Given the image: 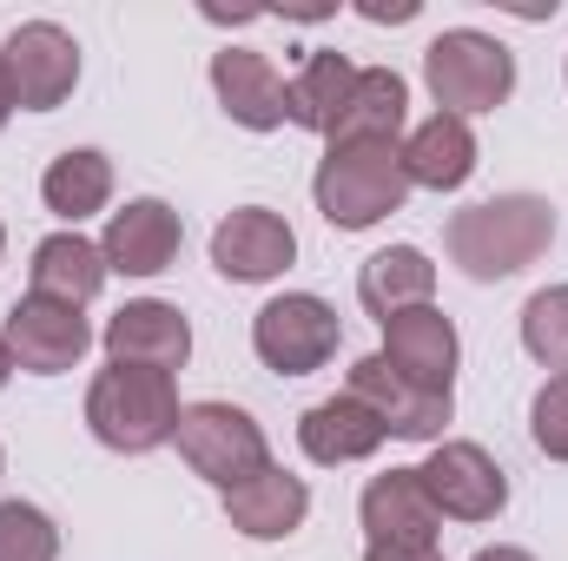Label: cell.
Returning <instances> with one entry per match:
<instances>
[{
  "label": "cell",
  "mask_w": 568,
  "mask_h": 561,
  "mask_svg": "<svg viewBox=\"0 0 568 561\" xmlns=\"http://www.w3.org/2000/svg\"><path fill=\"white\" fill-rule=\"evenodd\" d=\"M304 516H311V489H304L291 469H278V462L258 469L252 482L225 489V522H232L239 536H252V542H284V536H297Z\"/></svg>",
  "instance_id": "17"
},
{
  "label": "cell",
  "mask_w": 568,
  "mask_h": 561,
  "mask_svg": "<svg viewBox=\"0 0 568 561\" xmlns=\"http://www.w3.org/2000/svg\"><path fill=\"white\" fill-rule=\"evenodd\" d=\"M410 120V86L390 67H357V86L344 100V120L331 140H397Z\"/></svg>",
  "instance_id": "23"
},
{
  "label": "cell",
  "mask_w": 568,
  "mask_h": 561,
  "mask_svg": "<svg viewBox=\"0 0 568 561\" xmlns=\"http://www.w3.org/2000/svg\"><path fill=\"white\" fill-rule=\"evenodd\" d=\"M7 80H13V106L20 113H53L73 100L80 86V47L60 20H20L0 47Z\"/></svg>",
  "instance_id": "7"
},
{
  "label": "cell",
  "mask_w": 568,
  "mask_h": 561,
  "mask_svg": "<svg viewBox=\"0 0 568 561\" xmlns=\"http://www.w3.org/2000/svg\"><path fill=\"white\" fill-rule=\"evenodd\" d=\"M476 561H536V555H529V549H483Z\"/></svg>",
  "instance_id": "31"
},
{
  "label": "cell",
  "mask_w": 568,
  "mask_h": 561,
  "mask_svg": "<svg viewBox=\"0 0 568 561\" xmlns=\"http://www.w3.org/2000/svg\"><path fill=\"white\" fill-rule=\"evenodd\" d=\"M351 86H357V67H351L344 53H311V60L297 67V80H284V120L331 140L337 120H344Z\"/></svg>",
  "instance_id": "22"
},
{
  "label": "cell",
  "mask_w": 568,
  "mask_h": 561,
  "mask_svg": "<svg viewBox=\"0 0 568 561\" xmlns=\"http://www.w3.org/2000/svg\"><path fill=\"white\" fill-rule=\"evenodd\" d=\"M13 120V80H7V60H0V126Z\"/></svg>",
  "instance_id": "30"
},
{
  "label": "cell",
  "mask_w": 568,
  "mask_h": 561,
  "mask_svg": "<svg viewBox=\"0 0 568 561\" xmlns=\"http://www.w3.org/2000/svg\"><path fill=\"white\" fill-rule=\"evenodd\" d=\"M384 357L397 377H410L429 397H449L456 390V364H463V344H456V324L436 310V304H417V310H397L384 324Z\"/></svg>",
  "instance_id": "12"
},
{
  "label": "cell",
  "mask_w": 568,
  "mask_h": 561,
  "mask_svg": "<svg viewBox=\"0 0 568 561\" xmlns=\"http://www.w3.org/2000/svg\"><path fill=\"white\" fill-rule=\"evenodd\" d=\"M364 561H443L436 549H364Z\"/></svg>",
  "instance_id": "29"
},
{
  "label": "cell",
  "mask_w": 568,
  "mask_h": 561,
  "mask_svg": "<svg viewBox=\"0 0 568 561\" xmlns=\"http://www.w3.org/2000/svg\"><path fill=\"white\" fill-rule=\"evenodd\" d=\"M179 238H185V225H179V212H172L165 198H133L126 212L106 218L100 258H106V272H120V278H159V272L179 258Z\"/></svg>",
  "instance_id": "15"
},
{
  "label": "cell",
  "mask_w": 568,
  "mask_h": 561,
  "mask_svg": "<svg viewBox=\"0 0 568 561\" xmlns=\"http://www.w3.org/2000/svg\"><path fill=\"white\" fill-rule=\"evenodd\" d=\"M523 350L568 377V284H549L523 304Z\"/></svg>",
  "instance_id": "25"
},
{
  "label": "cell",
  "mask_w": 568,
  "mask_h": 561,
  "mask_svg": "<svg viewBox=\"0 0 568 561\" xmlns=\"http://www.w3.org/2000/svg\"><path fill=\"white\" fill-rule=\"evenodd\" d=\"M179 410H185L179 384L165 370H145V364H106L87 390V429L120 456H145V449L172 442Z\"/></svg>",
  "instance_id": "3"
},
{
  "label": "cell",
  "mask_w": 568,
  "mask_h": 561,
  "mask_svg": "<svg viewBox=\"0 0 568 561\" xmlns=\"http://www.w3.org/2000/svg\"><path fill=\"white\" fill-rule=\"evenodd\" d=\"M357 516H364L371 549H436V529H443V516H436V502H429V489H424L417 469H384V476H371Z\"/></svg>",
  "instance_id": "13"
},
{
  "label": "cell",
  "mask_w": 568,
  "mask_h": 561,
  "mask_svg": "<svg viewBox=\"0 0 568 561\" xmlns=\"http://www.w3.org/2000/svg\"><path fill=\"white\" fill-rule=\"evenodd\" d=\"M417 476H424L436 516H449V522H496L509 502V476L496 469V456L483 442H436Z\"/></svg>",
  "instance_id": "8"
},
{
  "label": "cell",
  "mask_w": 568,
  "mask_h": 561,
  "mask_svg": "<svg viewBox=\"0 0 568 561\" xmlns=\"http://www.w3.org/2000/svg\"><path fill=\"white\" fill-rule=\"evenodd\" d=\"M7 350H13V364L20 370H33V377H60V370H73L87 350H93V324L73 310V304H53V297H20L13 310H7Z\"/></svg>",
  "instance_id": "9"
},
{
  "label": "cell",
  "mask_w": 568,
  "mask_h": 561,
  "mask_svg": "<svg viewBox=\"0 0 568 561\" xmlns=\"http://www.w3.org/2000/svg\"><path fill=\"white\" fill-rule=\"evenodd\" d=\"M317 212L337 232H371L377 218L404 212L410 198V172H404V145L397 140H331L311 178Z\"/></svg>",
  "instance_id": "2"
},
{
  "label": "cell",
  "mask_w": 568,
  "mask_h": 561,
  "mask_svg": "<svg viewBox=\"0 0 568 561\" xmlns=\"http://www.w3.org/2000/svg\"><path fill=\"white\" fill-rule=\"evenodd\" d=\"M424 80L436 93V113L469 120V113H496L516 93V53L496 33L476 27H449L424 47Z\"/></svg>",
  "instance_id": "4"
},
{
  "label": "cell",
  "mask_w": 568,
  "mask_h": 561,
  "mask_svg": "<svg viewBox=\"0 0 568 561\" xmlns=\"http://www.w3.org/2000/svg\"><path fill=\"white\" fill-rule=\"evenodd\" d=\"M443 245H449V265H463V278L476 284L516 278L523 265H536L556 245V205L536 198V192H503V198L463 205L449 218Z\"/></svg>",
  "instance_id": "1"
},
{
  "label": "cell",
  "mask_w": 568,
  "mask_h": 561,
  "mask_svg": "<svg viewBox=\"0 0 568 561\" xmlns=\"http://www.w3.org/2000/svg\"><path fill=\"white\" fill-rule=\"evenodd\" d=\"M291 258H297V232L284 225L278 212H265V205H239L212 232V272L232 284L278 278V272H291Z\"/></svg>",
  "instance_id": "11"
},
{
  "label": "cell",
  "mask_w": 568,
  "mask_h": 561,
  "mask_svg": "<svg viewBox=\"0 0 568 561\" xmlns=\"http://www.w3.org/2000/svg\"><path fill=\"white\" fill-rule=\"evenodd\" d=\"M252 350L278 377H311L337 357V310L311 290H284L252 317Z\"/></svg>",
  "instance_id": "6"
},
{
  "label": "cell",
  "mask_w": 568,
  "mask_h": 561,
  "mask_svg": "<svg viewBox=\"0 0 568 561\" xmlns=\"http://www.w3.org/2000/svg\"><path fill=\"white\" fill-rule=\"evenodd\" d=\"M172 442H179L185 469L205 476L219 496L239 489V482H252L258 469H272V442H265V429L245 417L239 404H185V410H179V429H172Z\"/></svg>",
  "instance_id": "5"
},
{
  "label": "cell",
  "mask_w": 568,
  "mask_h": 561,
  "mask_svg": "<svg viewBox=\"0 0 568 561\" xmlns=\"http://www.w3.org/2000/svg\"><path fill=\"white\" fill-rule=\"evenodd\" d=\"M0 252H7V225H0Z\"/></svg>",
  "instance_id": "33"
},
{
  "label": "cell",
  "mask_w": 568,
  "mask_h": 561,
  "mask_svg": "<svg viewBox=\"0 0 568 561\" xmlns=\"http://www.w3.org/2000/svg\"><path fill=\"white\" fill-rule=\"evenodd\" d=\"M0 561H60V529L33 502H0Z\"/></svg>",
  "instance_id": "26"
},
{
  "label": "cell",
  "mask_w": 568,
  "mask_h": 561,
  "mask_svg": "<svg viewBox=\"0 0 568 561\" xmlns=\"http://www.w3.org/2000/svg\"><path fill=\"white\" fill-rule=\"evenodd\" d=\"M13 377V350H7V337H0V384Z\"/></svg>",
  "instance_id": "32"
},
{
  "label": "cell",
  "mask_w": 568,
  "mask_h": 561,
  "mask_svg": "<svg viewBox=\"0 0 568 561\" xmlns=\"http://www.w3.org/2000/svg\"><path fill=\"white\" fill-rule=\"evenodd\" d=\"M40 198H47V212H60L67 225L106 212V198H113V159L93 152V145L60 152V159L47 165V178H40Z\"/></svg>",
  "instance_id": "24"
},
{
  "label": "cell",
  "mask_w": 568,
  "mask_h": 561,
  "mask_svg": "<svg viewBox=\"0 0 568 561\" xmlns=\"http://www.w3.org/2000/svg\"><path fill=\"white\" fill-rule=\"evenodd\" d=\"M357 13L377 27H404V20H417V0H357Z\"/></svg>",
  "instance_id": "28"
},
{
  "label": "cell",
  "mask_w": 568,
  "mask_h": 561,
  "mask_svg": "<svg viewBox=\"0 0 568 561\" xmlns=\"http://www.w3.org/2000/svg\"><path fill=\"white\" fill-rule=\"evenodd\" d=\"M27 278H33V297H53V304L87 310V304L100 297V284H106V258H100L93 238H80V232H53V238L33 245Z\"/></svg>",
  "instance_id": "19"
},
{
  "label": "cell",
  "mask_w": 568,
  "mask_h": 561,
  "mask_svg": "<svg viewBox=\"0 0 568 561\" xmlns=\"http://www.w3.org/2000/svg\"><path fill=\"white\" fill-rule=\"evenodd\" d=\"M212 93H219V106L245 133H278L284 126V80H278V67L265 53H252V47L212 53Z\"/></svg>",
  "instance_id": "16"
},
{
  "label": "cell",
  "mask_w": 568,
  "mask_h": 561,
  "mask_svg": "<svg viewBox=\"0 0 568 561\" xmlns=\"http://www.w3.org/2000/svg\"><path fill=\"white\" fill-rule=\"evenodd\" d=\"M529 436H536L542 456L568 462V377H549V384L536 390V404H529Z\"/></svg>",
  "instance_id": "27"
},
{
  "label": "cell",
  "mask_w": 568,
  "mask_h": 561,
  "mask_svg": "<svg viewBox=\"0 0 568 561\" xmlns=\"http://www.w3.org/2000/svg\"><path fill=\"white\" fill-rule=\"evenodd\" d=\"M384 442H390V429L377 422V410H364L351 390H344V397H324V404H311V410L297 417V449H304L311 462H324V469L364 462V456H377Z\"/></svg>",
  "instance_id": "18"
},
{
  "label": "cell",
  "mask_w": 568,
  "mask_h": 561,
  "mask_svg": "<svg viewBox=\"0 0 568 561\" xmlns=\"http://www.w3.org/2000/svg\"><path fill=\"white\" fill-rule=\"evenodd\" d=\"M404 172H410V185H424V192H456V185H469V172H476V133H469V120L429 113L424 126L404 140Z\"/></svg>",
  "instance_id": "20"
},
{
  "label": "cell",
  "mask_w": 568,
  "mask_h": 561,
  "mask_svg": "<svg viewBox=\"0 0 568 561\" xmlns=\"http://www.w3.org/2000/svg\"><path fill=\"white\" fill-rule=\"evenodd\" d=\"M429 290H436V265H429L417 245L371 252V258H364V272H357V304H364L377 324H390L397 310L429 304Z\"/></svg>",
  "instance_id": "21"
},
{
  "label": "cell",
  "mask_w": 568,
  "mask_h": 561,
  "mask_svg": "<svg viewBox=\"0 0 568 561\" xmlns=\"http://www.w3.org/2000/svg\"><path fill=\"white\" fill-rule=\"evenodd\" d=\"M351 397H357L364 410H377V422H384L390 436H404V442H436L443 422H449V410H456V397H429L410 377H397L384 350H371V357L351 364Z\"/></svg>",
  "instance_id": "10"
},
{
  "label": "cell",
  "mask_w": 568,
  "mask_h": 561,
  "mask_svg": "<svg viewBox=\"0 0 568 561\" xmlns=\"http://www.w3.org/2000/svg\"><path fill=\"white\" fill-rule=\"evenodd\" d=\"M106 357L113 364H145V370H185L192 357V324L179 317V304L159 297H133L106 317Z\"/></svg>",
  "instance_id": "14"
}]
</instances>
